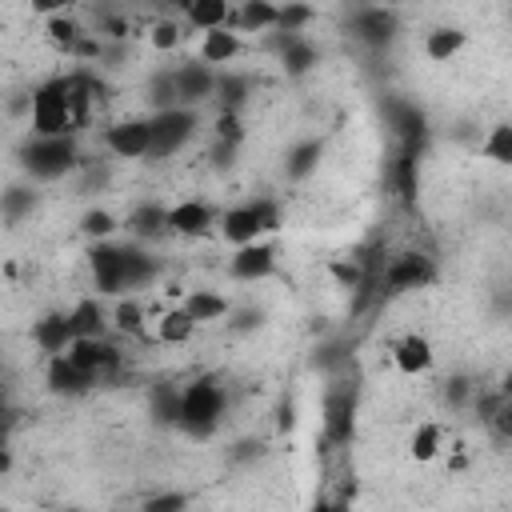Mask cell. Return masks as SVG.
<instances>
[{
    "label": "cell",
    "instance_id": "cell-11",
    "mask_svg": "<svg viewBox=\"0 0 512 512\" xmlns=\"http://www.w3.org/2000/svg\"><path fill=\"white\" fill-rule=\"evenodd\" d=\"M168 232L184 236V240H200V236L216 232V208L204 200H180L168 208Z\"/></svg>",
    "mask_w": 512,
    "mask_h": 512
},
{
    "label": "cell",
    "instance_id": "cell-19",
    "mask_svg": "<svg viewBox=\"0 0 512 512\" xmlns=\"http://www.w3.org/2000/svg\"><path fill=\"white\" fill-rule=\"evenodd\" d=\"M68 328H72V340H104L108 336V316L96 300H80L68 312Z\"/></svg>",
    "mask_w": 512,
    "mask_h": 512
},
{
    "label": "cell",
    "instance_id": "cell-4",
    "mask_svg": "<svg viewBox=\"0 0 512 512\" xmlns=\"http://www.w3.org/2000/svg\"><path fill=\"white\" fill-rule=\"evenodd\" d=\"M88 264H92L96 292H104V296H124V292H128L132 244H112V240H100V244L88 252Z\"/></svg>",
    "mask_w": 512,
    "mask_h": 512
},
{
    "label": "cell",
    "instance_id": "cell-32",
    "mask_svg": "<svg viewBox=\"0 0 512 512\" xmlns=\"http://www.w3.org/2000/svg\"><path fill=\"white\" fill-rule=\"evenodd\" d=\"M80 228H84V236H96V244H100V240H112V236H116L120 220H116L108 208H92V212H84Z\"/></svg>",
    "mask_w": 512,
    "mask_h": 512
},
{
    "label": "cell",
    "instance_id": "cell-37",
    "mask_svg": "<svg viewBox=\"0 0 512 512\" xmlns=\"http://www.w3.org/2000/svg\"><path fill=\"white\" fill-rule=\"evenodd\" d=\"M32 204H36V196H32L28 188H8V192H4V200H0V208H4V216H8V220H20Z\"/></svg>",
    "mask_w": 512,
    "mask_h": 512
},
{
    "label": "cell",
    "instance_id": "cell-17",
    "mask_svg": "<svg viewBox=\"0 0 512 512\" xmlns=\"http://www.w3.org/2000/svg\"><path fill=\"white\" fill-rule=\"evenodd\" d=\"M352 28H356V36H360L364 44L380 48V44H388V40L396 36V16H392L388 8H360L356 20H352Z\"/></svg>",
    "mask_w": 512,
    "mask_h": 512
},
{
    "label": "cell",
    "instance_id": "cell-20",
    "mask_svg": "<svg viewBox=\"0 0 512 512\" xmlns=\"http://www.w3.org/2000/svg\"><path fill=\"white\" fill-rule=\"evenodd\" d=\"M44 380H48V388L52 392H60V396H84L96 380L92 376H84V372H76L64 356H48V368H44Z\"/></svg>",
    "mask_w": 512,
    "mask_h": 512
},
{
    "label": "cell",
    "instance_id": "cell-10",
    "mask_svg": "<svg viewBox=\"0 0 512 512\" xmlns=\"http://www.w3.org/2000/svg\"><path fill=\"white\" fill-rule=\"evenodd\" d=\"M276 272V244L268 240H256V244H244L228 256V276L240 280V284H252V280H264Z\"/></svg>",
    "mask_w": 512,
    "mask_h": 512
},
{
    "label": "cell",
    "instance_id": "cell-34",
    "mask_svg": "<svg viewBox=\"0 0 512 512\" xmlns=\"http://www.w3.org/2000/svg\"><path fill=\"white\" fill-rule=\"evenodd\" d=\"M148 40H152L156 52H172V48H180L184 32H180V24H172V20H156V24L148 28Z\"/></svg>",
    "mask_w": 512,
    "mask_h": 512
},
{
    "label": "cell",
    "instance_id": "cell-16",
    "mask_svg": "<svg viewBox=\"0 0 512 512\" xmlns=\"http://www.w3.org/2000/svg\"><path fill=\"white\" fill-rule=\"evenodd\" d=\"M276 16H280L276 4H268V0H244L240 8H232L228 28H232L236 36H240V32H268V28H276Z\"/></svg>",
    "mask_w": 512,
    "mask_h": 512
},
{
    "label": "cell",
    "instance_id": "cell-8",
    "mask_svg": "<svg viewBox=\"0 0 512 512\" xmlns=\"http://www.w3.org/2000/svg\"><path fill=\"white\" fill-rule=\"evenodd\" d=\"M104 148L116 160H140V156H148L152 152L148 116H128V120H116L112 128H104Z\"/></svg>",
    "mask_w": 512,
    "mask_h": 512
},
{
    "label": "cell",
    "instance_id": "cell-36",
    "mask_svg": "<svg viewBox=\"0 0 512 512\" xmlns=\"http://www.w3.org/2000/svg\"><path fill=\"white\" fill-rule=\"evenodd\" d=\"M216 140H220L224 148H232V144H240V140H244L240 112H220V116H216Z\"/></svg>",
    "mask_w": 512,
    "mask_h": 512
},
{
    "label": "cell",
    "instance_id": "cell-14",
    "mask_svg": "<svg viewBox=\"0 0 512 512\" xmlns=\"http://www.w3.org/2000/svg\"><path fill=\"white\" fill-rule=\"evenodd\" d=\"M32 344L44 356H64L72 344V328H68V312H48L32 324Z\"/></svg>",
    "mask_w": 512,
    "mask_h": 512
},
{
    "label": "cell",
    "instance_id": "cell-23",
    "mask_svg": "<svg viewBox=\"0 0 512 512\" xmlns=\"http://www.w3.org/2000/svg\"><path fill=\"white\" fill-rule=\"evenodd\" d=\"M440 448H444V428H440L436 420L416 424V432H412V440H408L412 460H416V464H432V460L440 456Z\"/></svg>",
    "mask_w": 512,
    "mask_h": 512
},
{
    "label": "cell",
    "instance_id": "cell-7",
    "mask_svg": "<svg viewBox=\"0 0 512 512\" xmlns=\"http://www.w3.org/2000/svg\"><path fill=\"white\" fill-rule=\"evenodd\" d=\"M432 280H436V264H432L424 252H400V256H392V260L384 264V272H380V288H384L388 296L416 292V288H424V284H432Z\"/></svg>",
    "mask_w": 512,
    "mask_h": 512
},
{
    "label": "cell",
    "instance_id": "cell-29",
    "mask_svg": "<svg viewBox=\"0 0 512 512\" xmlns=\"http://www.w3.org/2000/svg\"><path fill=\"white\" fill-rule=\"evenodd\" d=\"M484 160H492V164H512V124H496L492 132H488V140H484Z\"/></svg>",
    "mask_w": 512,
    "mask_h": 512
},
{
    "label": "cell",
    "instance_id": "cell-2",
    "mask_svg": "<svg viewBox=\"0 0 512 512\" xmlns=\"http://www.w3.org/2000/svg\"><path fill=\"white\" fill-rule=\"evenodd\" d=\"M280 228V204L276 200H252V204H236L228 212L216 216V232L232 244V248H244V244H256L264 240L268 232Z\"/></svg>",
    "mask_w": 512,
    "mask_h": 512
},
{
    "label": "cell",
    "instance_id": "cell-1",
    "mask_svg": "<svg viewBox=\"0 0 512 512\" xmlns=\"http://www.w3.org/2000/svg\"><path fill=\"white\" fill-rule=\"evenodd\" d=\"M224 404H228V396H224L220 380L216 376H200L188 388H180V416H176V424L188 436H212L220 416H224Z\"/></svg>",
    "mask_w": 512,
    "mask_h": 512
},
{
    "label": "cell",
    "instance_id": "cell-3",
    "mask_svg": "<svg viewBox=\"0 0 512 512\" xmlns=\"http://www.w3.org/2000/svg\"><path fill=\"white\" fill-rule=\"evenodd\" d=\"M28 124L36 140H56V136H72V112H68V96H64V76L44 80L32 100H28Z\"/></svg>",
    "mask_w": 512,
    "mask_h": 512
},
{
    "label": "cell",
    "instance_id": "cell-9",
    "mask_svg": "<svg viewBox=\"0 0 512 512\" xmlns=\"http://www.w3.org/2000/svg\"><path fill=\"white\" fill-rule=\"evenodd\" d=\"M324 440L328 444H348L352 440V428H356V392L352 388H332L324 396Z\"/></svg>",
    "mask_w": 512,
    "mask_h": 512
},
{
    "label": "cell",
    "instance_id": "cell-5",
    "mask_svg": "<svg viewBox=\"0 0 512 512\" xmlns=\"http://www.w3.org/2000/svg\"><path fill=\"white\" fill-rule=\"evenodd\" d=\"M80 164V152H76V140L72 136H56V140H36L24 148V168L40 180H56L64 172H72Z\"/></svg>",
    "mask_w": 512,
    "mask_h": 512
},
{
    "label": "cell",
    "instance_id": "cell-35",
    "mask_svg": "<svg viewBox=\"0 0 512 512\" xmlns=\"http://www.w3.org/2000/svg\"><path fill=\"white\" fill-rule=\"evenodd\" d=\"M152 412H156V420L176 424V416H180V388H156L152 392Z\"/></svg>",
    "mask_w": 512,
    "mask_h": 512
},
{
    "label": "cell",
    "instance_id": "cell-18",
    "mask_svg": "<svg viewBox=\"0 0 512 512\" xmlns=\"http://www.w3.org/2000/svg\"><path fill=\"white\" fill-rule=\"evenodd\" d=\"M240 52H244V40L232 28H216V32H204L200 36V64H208V68L232 64Z\"/></svg>",
    "mask_w": 512,
    "mask_h": 512
},
{
    "label": "cell",
    "instance_id": "cell-38",
    "mask_svg": "<svg viewBox=\"0 0 512 512\" xmlns=\"http://www.w3.org/2000/svg\"><path fill=\"white\" fill-rule=\"evenodd\" d=\"M444 396H448V404L456 408V404H464L468 396H476V384H468L464 376H452V380L444 384Z\"/></svg>",
    "mask_w": 512,
    "mask_h": 512
},
{
    "label": "cell",
    "instance_id": "cell-13",
    "mask_svg": "<svg viewBox=\"0 0 512 512\" xmlns=\"http://www.w3.org/2000/svg\"><path fill=\"white\" fill-rule=\"evenodd\" d=\"M432 360H436L432 340L420 336V332H408V336H400V340L392 344V364H396V372H404V376H424V372L432 368Z\"/></svg>",
    "mask_w": 512,
    "mask_h": 512
},
{
    "label": "cell",
    "instance_id": "cell-6",
    "mask_svg": "<svg viewBox=\"0 0 512 512\" xmlns=\"http://www.w3.org/2000/svg\"><path fill=\"white\" fill-rule=\"evenodd\" d=\"M196 112L192 108H164V112H156V116H148V128H152V152L148 156H172V152H180L192 136H196Z\"/></svg>",
    "mask_w": 512,
    "mask_h": 512
},
{
    "label": "cell",
    "instance_id": "cell-30",
    "mask_svg": "<svg viewBox=\"0 0 512 512\" xmlns=\"http://www.w3.org/2000/svg\"><path fill=\"white\" fill-rule=\"evenodd\" d=\"M316 164H320V140H304V144H296L288 152V176L292 180H304Z\"/></svg>",
    "mask_w": 512,
    "mask_h": 512
},
{
    "label": "cell",
    "instance_id": "cell-12",
    "mask_svg": "<svg viewBox=\"0 0 512 512\" xmlns=\"http://www.w3.org/2000/svg\"><path fill=\"white\" fill-rule=\"evenodd\" d=\"M172 76V88H176V104L180 108H188L192 100H208L212 92H216V72L208 68V64H184V68H176V72H168Z\"/></svg>",
    "mask_w": 512,
    "mask_h": 512
},
{
    "label": "cell",
    "instance_id": "cell-33",
    "mask_svg": "<svg viewBox=\"0 0 512 512\" xmlns=\"http://www.w3.org/2000/svg\"><path fill=\"white\" fill-rule=\"evenodd\" d=\"M188 504H192V496H188V492H180V488H168V492H156V496H148V500L140 504V512H188Z\"/></svg>",
    "mask_w": 512,
    "mask_h": 512
},
{
    "label": "cell",
    "instance_id": "cell-39",
    "mask_svg": "<svg viewBox=\"0 0 512 512\" xmlns=\"http://www.w3.org/2000/svg\"><path fill=\"white\" fill-rule=\"evenodd\" d=\"M12 464H16V460H12V448H8V440H0V476H8Z\"/></svg>",
    "mask_w": 512,
    "mask_h": 512
},
{
    "label": "cell",
    "instance_id": "cell-40",
    "mask_svg": "<svg viewBox=\"0 0 512 512\" xmlns=\"http://www.w3.org/2000/svg\"><path fill=\"white\" fill-rule=\"evenodd\" d=\"M312 512H332V508H328V504H324V500H320V504H316V508H312Z\"/></svg>",
    "mask_w": 512,
    "mask_h": 512
},
{
    "label": "cell",
    "instance_id": "cell-31",
    "mask_svg": "<svg viewBox=\"0 0 512 512\" xmlns=\"http://www.w3.org/2000/svg\"><path fill=\"white\" fill-rule=\"evenodd\" d=\"M312 20H316V8H308V4H288V8H280V16H276V32L300 36Z\"/></svg>",
    "mask_w": 512,
    "mask_h": 512
},
{
    "label": "cell",
    "instance_id": "cell-28",
    "mask_svg": "<svg viewBox=\"0 0 512 512\" xmlns=\"http://www.w3.org/2000/svg\"><path fill=\"white\" fill-rule=\"evenodd\" d=\"M112 328L116 332H124V336H144L148 332V324H144V308H140V300H116V308H112Z\"/></svg>",
    "mask_w": 512,
    "mask_h": 512
},
{
    "label": "cell",
    "instance_id": "cell-22",
    "mask_svg": "<svg viewBox=\"0 0 512 512\" xmlns=\"http://www.w3.org/2000/svg\"><path fill=\"white\" fill-rule=\"evenodd\" d=\"M188 24L204 36V32H216V28H228V16H232V4L228 0H192L184 8Z\"/></svg>",
    "mask_w": 512,
    "mask_h": 512
},
{
    "label": "cell",
    "instance_id": "cell-25",
    "mask_svg": "<svg viewBox=\"0 0 512 512\" xmlns=\"http://www.w3.org/2000/svg\"><path fill=\"white\" fill-rule=\"evenodd\" d=\"M184 312L192 316V324H204V320H220L228 316V300L220 292H208V288H192L188 300H184Z\"/></svg>",
    "mask_w": 512,
    "mask_h": 512
},
{
    "label": "cell",
    "instance_id": "cell-26",
    "mask_svg": "<svg viewBox=\"0 0 512 512\" xmlns=\"http://www.w3.org/2000/svg\"><path fill=\"white\" fill-rule=\"evenodd\" d=\"M192 332H196V324H192V316L184 312V308H168V312H160V324H156V340L160 344H188L192 340Z\"/></svg>",
    "mask_w": 512,
    "mask_h": 512
},
{
    "label": "cell",
    "instance_id": "cell-15",
    "mask_svg": "<svg viewBox=\"0 0 512 512\" xmlns=\"http://www.w3.org/2000/svg\"><path fill=\"white\" fill-rule=\"evenodd\" d=\"M124 228H128V236H132L136 244L156 240V236H164V232H168V208H164V204H156V200H144V204H136V208L128 212Z\"/></svg>",
    "mask_w": 512,
    "mask_h": 512
},
{
    "label": "cell",
    "instance_id": "cell-27",
    "mask_svg": "<svg viewBox=\"0 0 512 512\" xmlns=\"http://www.w3.org/2000/svg\"><path fill=\"white\" fill-rule=\"evenodd\" d=\"M416 160H420V148L400 144V156H396V188H400L404 204H412V200H416V188H420V180H416Z\"/></svg>",
    "mask_w": 512,
    "mask_h": 512
},
{
    "label": "cell",
    "instance_id": "cell-21",
    "mask_svg": "<svg viewBox=\"0 0 512 512\" xmlns=\"http://www.w3.org/2000/svg\"><path fill=\"white\" fill-rule=\"evenodd\" d=\"M464 44H468V32H464V28L440 24V28H432V32L424 36V56H428L432 64H448Z\"/></svg>",
    "mask_w": 512,
    "mask_h": 512
},
{
    "label": "cell",
    "instance_id": "cell-24",
    "mask_svg": "<svg viewBox=\"0 0 512 512\" xmlns=\"http://www.w3.org/2000/svg\"><path fill=\"white\" fill-rule=\"evenodd\" d=\"M48 40L60 48V52H76V44L84 40V28L72 20V12L68 8H56V12H48Z\"/></svg>",
    "mask_w": 512,
    "mask_h": 512
}]
</instances>
